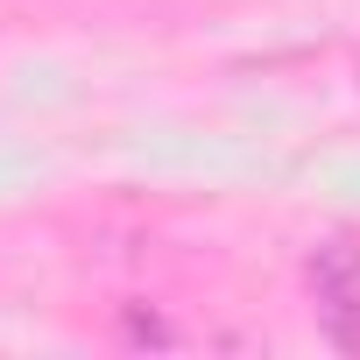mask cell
Here are the masks:
<instances>
[]
</instances>
